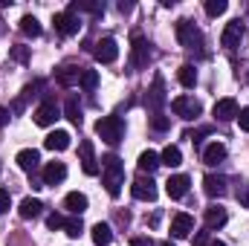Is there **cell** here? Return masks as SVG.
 I'll return each mask as SVG.
<instances>
[{
	"instance_id": "42",
	"label": "cell",
	"mask_w": 249,
	"mask_h": 246,
	"mask_svg": "<svg viewBox=\"0 0 249 246\" xmlns=\"http://www.w3.org/2000/svg\"><path fill=\"white\" fill-rule=\"evenodd\" d=\"M6 124H9V110L0 107V127H6Z\"/></svg>"
},
{
	"instance_id": "33",
	"label": "cell",
	"mask_w": 249,
	"mask_h": 246,
	"mask_svg": "<svg viewBox=\"0 0 249 246\" xmlns=\"http://www.w3.org/2000/svg\"><path fill=\"white\" fill-rule=\"evenodd\" d=\"M64 232H67L70 238H78V235L84 232V223H81V217H72V220H64Z\"/></svg>"
},
{
	"instance_id": "10",
	"label": "cell",
	"mask_w": 249,
	"mask_h": 246,
	"mask_svg": "<svg viewBox=\"0 0 249 246\" xmlns=\"http://www.w3.org/2000/svg\"><path fill=\"white\" fill-rule=\"evenodd\" d=\"M61 116V110H58V105L53 102V99H47V102H41V107L35 110V124H41V127H50V124H55V119Z\"/></svg>"
},
{
	"instance_id": "45",
	"label": "cell",
	"mask_w": 249,
	"mask_h": 246,
	"mask_svg": "<svg viewBox=\"0 0 249 246\" xmlns=\"http://www.w3.org/2000/svg\"><path fill=\"white\" fill-rule=\"evenodd\" d=\"M247 81H249V70H247Z\"/></svg>"
},
{
	"instance_id": "27",
	"label": "cell",
	"mask_w": 249,
	"mask_h": 246,
	"mask_svg": "<svg viewBox=\"0 0 249 246\" xmlns=\"http://www.w3.org/2000/svg\"><path fill=\"white\" fill-rule=\"evenodd\" d=\"M160 165H168V168L183 165V154H180V148H177V145H168V148L162 151V157H160Z\"/></svg>"
},
{
	"instance_id": "32",
	"label": "cell",
	"mask_w": 249,
	"mask_h": 246,
	"mask_svg": "<svg viewBox=\"0 0 249 246\" xmlns=\"http://www.w3.org/2000/svg\"><path fill=\"white\" fill-rule=\"evenodd\" d=\"M226 9H229L226 0H206V15H209V18H217V15H223Z\"/></svg>"
},
{
	"instance_id": "16",
	"label": "cell",
	"mask_w": 249,
	"mask_h": 246,
	"mask_svg": "<svg viewBox=\"0 0 249 246\" xmlns=\"http://www.w3.org/2000/svg\"><path fill=\"white\" fill-rule=\"evenodd\" d=\"M191 229H194V217L191 214H186V211L174 214V220H171V235L174 238H188Z\"/></svg>"
},
{
	"instance_id": "6",
	"label": "cell",
	"mask_w": 249,
	"mask_h": 246,
	"mask_svg": "<svg viewBox=\"0 0 249 246\" xmlns=\"http://www.w3.org/2000/svg\"><path fill=\"white\" fill-rule=\"evenodd\" d=\"M151 58V44L139 35V32H133V47H130V67L133 70H139V67H145Z\"/></svg>"
},
{
	"instance_id": "4",
	"label": "cell",
	"mask_w": 249,
	"mask_h": 246,
	"mask_svg": "<svg viewBox=\"0 0 249 246\" xmlns=\"http://www.w3.org/2000/svg\"><path fill=\"white\" fill-rule=\"evenodd\" d=\"M171 110L180 116V119H197L200 113H203V105L197 102V99H191V96H177L174 102H171Z\"/></svg>"
},
{
	"instance_id": "20",
	"label": "cell",
	"mask_w": 249,
	"mask_h": 246,
	"mask_svg": "<svg viewBox=\"0 0 249 246\" xmlns=\"http://www.w3.org/2000/svg\"><path fill=\"white\" fill-rule=\"evenodd\" d=\"M70 139H72V136H70L67 130H53V133L44 139V148H47V151H67V148H70Z\"/></svg>"
},
{
	"instance_id": "34",
	"label": "cell",
	"mask_w": 249,
	"mask_h": 246,
	"mask_svg": "<svg viewBox=\"0 0 249 246\" xmlns=\"http://www.w3.org/2000/svg\"><path fill=\"white\" fill-rule=\"evenodd\" d=\"M151 127L162 133V130H168V127H171V122H168V116H162V113H154V116H151Z\"/></svg>"
},
{
	"instance_id": "1",
	"label": "cell",
	"mask_w": 249,
	"mask_h": 246,
	"mask_svg": "<svg viewBox=\"0 0 249 246\" xmlns=\"http://www.w3.org/2000/svg\"><path fill=\"white\" fill-rule=\"evenodd\" d=\"M102 180H105V188H107V194H110V197H119V194H122L124 162L116 157V154H110V157H105V159H102Z\"/></svg>"
},
{
	"instance_id": "5",
	"label": "cell",
	"mask_w": 249,
	"mask_h": 246,
	"mask_svg": "<svg viewBox=\"0 0 249 246\" xmlns=\"http://www.w3.org/2000/svg\"><path fill=\"white\" fill-rule=\"evenodd\" d=\"M53 23H55V32L64 35V38H70V35H78V29H81V20L75 18V12H58L55 18H53Z\"/></svg>"
},
{
	"instance_id": "31",
	"label": "cell",
	"mask_w": 249,
	"mask_h": 246,
	"mask_svg": "<svg viewBox=\"0 0 249 246\" xmlns=\"http://www.w3.org/2000/svg\"><path fill=\"white\" fill-rule=\"evenodd\" d=\"M78 84H81V90L93 93V90H96V84H99V72H96V70H84V72H81V81H78Z\"/></svg>"
},
{
	"instance_id": "44",
	"label": "cell",
	"mask_w": 249,
	"mask_h": 246,
	"mask_svg": "<svg viewBox=\"0 0 249 246\" xmlns=\"http://www.w3.org/2000/svg\"><path fill=\"white\" fill-rule=\"evenodd\" d=\"M157 246H174V244L171 241H162V244H157Z\"/></svg>"
},
{
	"instance_id": "38",
	"label": "cell",
	"mask_w": 249,
	"mask_h": 246,
	"mask_svg": "<svg viewBox=\"0 0 249 246\" xmlns=\"http://www.w3.org/2000/svg\"><path fill=\"white\" fill-rule=\"evenodd\" d=\"M238 124H241V130H247L249 133V107L238 110Z\"/></svg>"
},
{
	"instance_id": "30",
	"label": "cell",
	"mask_w": 249,
	"mask_h": 246,
	"mask_svg": "<svg viewBox=\"0 0 249 246\" xmlns=\"http://www.w3.org/2000/svg\"><path fill=\"white\" fill-rule=\"evenodd\" d=\"M177 78H180V84H183V87H188V90H191V87L197 84V70H194L191 64H183V67L177 70Z\"/></svg>"
},
{
	"instance_id": "3",
	"label": "cell",
	"mask_w": 249,
	"mask_h": 246,
	"mask_svg": "<svg viewBox=\"0 0 249 246\" xmlns=\"http://www.w3.org/2000/svg\"><path fill=\"white\" fill-rule=\"evenodd\" d=\"M96 133L107 142V145H119L124 136V122L119 116H102L99 122H96Z\"/></svg>"
},
{
	"instance_id": "7",
	"label": "cell",
	"mask_w": 249,
	"mask_h": 246,
	"mask_svg": "<svg viewBox=\"0 0 249 246\" xmlns=\"http://www.w3.org/2000/svg\"><path fill=\"white\" fill-rule=\"evenodd\" d=\"M145 105L151 107V116H154V113H162V105H165V84H162V75H154V87L148 90Z\"/></svg>"
},
{
	"instance_id": "28",
	"label": "cell",
	"mask_w": 249,
	"mask_h": 246,
	"mask_svg": "<svg viewBox=\"0 0 249 246\" xmlns=\"http://www.w3.org/2000/svg\"><path fill=\"white\" fill-rule=\"evenodd\" d=\"M64 116H67L72 124H81L84 116H81V105H78V99H75V96H70V99L64 102Z\"/></svg>"
},
{
	"instance_id": "41",
	"label": "cell",
	"mask_w": 249,
	"mask_h": 246,
	"mask_svg": "<svg viewBox=\"0 0 249 246\" xmlns=\"http://www.w3.org/2000/svg\"><path fill=\"white\" fill-rule=\"evenodd\" d=\"M130 246H154V244H151V238H133Z\"/></svg>"
},
{
	"instance_id": "17",
	"label": "cell",
	"mask_w": 249,
	"mask_h": 246,
	"mask_svg": "<svg viewBox=\"0 0 249 246\" xmlns=\"http://www.w3.org/2000/svg\"><path fill=\"white\" fill-rule=\"evenodd\" d=\"M67 177V165L64 162H47L44 165V185H58Z\"/></svg>"
},
{
	"instance_id": "15",
	"label": "cell",
	"mask_w": 249,
	"mask_h": 246,
	"mask_svg": "<svg viewBox=\"0 0 249 246\" xmlns=\"http://www.w3.org/2000/svg\"><path fill=\"white\" fill-rule=\"evenodd\" d=\"M81 72H84V67L64 64V67H58L55 78H58V84H61V87H72V84H78V81H81Z\"/></svg>"
},
{
	"instance_id": "37",
	"label": "cell",
	"mask_w": 249,
	"mask_h": 246,
	"mask_svg": "<svg viewBox=\"0 0 249 246\" xmlns=\"http://www.w3.org/2000/svg\"><path fill=\"white\" fill-rule=\"evenodd\" d=\"M47 226H50V229H64V217L58 211H53V214L47 217Z\"/></svg>"
},
{
	"instance_id": "18",
	"label": "cell",
	"mask_w": 249,
	"mask_h": 246,
	"mask_svg": "<svg viewBox=\"0 0 249 246\" xmlns=\"http://www.w3.org/2000/svg\"><path fill=\"white\" fill-rule=\"evenodd\" d=\"M38 162H41V154H38L35 148H26V151L18 154V165H20V171H26V174H35Z\"/></svg>"
},
{
	"instance_id": "39",
	"label": "cell",
	"mask_w": 249,
	"mask_h": 246,
	"mask_svg": "<svg viewBox=\"0 0 249 246\" xmlns=\"http://www.w3.org/2000/svg\"><path fill=\"white\" fill-rule=\"evenodd\" d=\"M235 197H238V203H244V206L249 209V188H247L244 183L238 185V194H235Z\"/></svg>"
},
{
	"instance_id": "40",
	"label": "cell",
	"mask_w": 249,
	"mask_h": 246,
	"mask_svg": "<svg viewBox=\"0 0 249 246\" xmlns=\"http://www.w3.org/2000/svg\"><path fill=\"white\" fill-rule=\"evenodd\" d=\"M191 244H194V246H209V244H212V241H209V232H197Z\"/></svg>"
},
{
	"instance_id": "11",
	"label": "cell",
	"mask_w": 249,
	"mask_h": 246,
	"mask_svg": "<svg viewBox=\"0 0 249 246\" xmlns=\"http://www.w3.org/2000/svg\"><path fill=\"white\" fill-rule=\"evenodd\" d=\"M130 194H133L136 200H145V203H154V200H157V183H154L151 177H148V180H145V177H139L136 183L130 185Z\"/></svg>"
},
{
	"instance_id": "21",
	"label": "cell",
	"mask_w": 249,
	"mask_h": 246,
	"mask_svg": "<svg viewBox=\"0 0 249 246\" xmlns=\"http://www.w3.org/2000/svg\"><path fill=\"white\" fill-rule=\"evenodd\" d=\"M203 188H206L209 197H223V194H226V177H220V174H206Z\"/></svg>"
},
{
	"instance_id": "2",
	"label": "cell",
	"mask_w": 249,
	"mask_h": 246,
	"mask_svg": "<svg viewBox=\"0 0 249 246\" xmlns=\"http://www.w3.org/2000/svg\"><path fill=\"white\" fill-rule=\"evenodd\" d=\"M177 41L186 47L188 53H194L197 58H200V55H206V50H203V47H206L203 32H200L191 20H186V18H183V20H177Z\"/></svg>"
},
{
	"instance_id": "8",
	"label": "cell",
	"mask_w": 249,
	"mask_h": 246,
	"mask_svg": "<svg viewBox=\"0 0 249 246\" xmlns=\"http://www.w3.org/2000/svg\"><path fill=\"white\" fill-rule=\"evenodd\" d=\"M93 55H96L99 64H113L119 58V44H116L113 38H102V41L93 47Z\"/></svg>"
},
{
	"instance_id": "23",
	"label": "cell",
	"mask_w": 249,
	"mask_h": 246,
	"mask_svg": "<svg viewBox=\"0 0 249 246\" xmlns=\"http://www.w3.org/2000/svg\"><path fill=\"white\" fill-rule=\"evenodd\" d=\"M226 220H229L226 209H220V206L206 209V229H220V226H226Z\"/></svg>"
},
{
	"instance_id": "36",
	"label": "cell",
	"mask_w": 249,
	"mask_h": 246,
	"mask_svg": "<svg viewBox=\"0 0 249 246\" xmlns=\"http://www.w3.org/2000/svg\"><path fill=\"white\" fill-rule=\"evenodd\" d=\"M12 58L20 61V64H26L29 61V50H26V47H15V50H12Z\"/></svg>"
},
{
	"instance_id": "35",
	"label": "cell",
	"mask_w": 249,
	"mask_h": 246,
	"mask_svg": "<svg viewBox=\"0 0 249 246\" xmlns=\"http://www.w3.org/2000/svg\"><path fill=\"white\" fill-rule=\"evenodd\" d=\"M9 206H12V194H9L6 188H0V214H6Z\"/></svg>"
},
{
	"instance_id": "13",
	"label": "cell",
	"mask_w": 249,
	"mask_h": 246,
	"mask_svg": "<svg viewBox=\"0 0 249 246\" xmlns=\"http://www.w3.org/2000/svg\"><path fill=\"white\" fill-rule=\"evenodd\" d=\"M212 113H214V119H217V122H229V119H238V102H235V99H217Z\"/></svg>"
},
{
	"instance_id": "26",
	"label": "cell",
	"mask_w": 249,
	"mask_h": 246,
	"mask_svg": "<svg viewBox=\"0 0 249 246\" xmlns=\"http://www.w3.org/2000/svg\"><path fill=\"white\" fill-rule=\"evenodd\" d=\"M90 235H93V244L96 246H107L110 241H113V229H110L107 223H96Z\"/></svg>"
},
{
	"instance_id": "29",
	"label": "cell",
	"mask_w": 249,
	"mask_h": 246,
	"mask_svg": "<svg viewBox=\"0 0 249 246\" xmlns=\"http://www.w3.org/2000/svg\"><path fill=\"white\" fill-rule=\"evenodd\" d=\"M20 32H23L26 38H38V35H41L38 18H35V15H23V18H20Z\"/></svg>"
},
{
	"instance_id": "9",
	"label": "cell",
	"mask_w": 249,
	"mask_h": 246,
	"mask_svg": "<svg viewBox=\"0 0 249 246\" xmlns=\"http://www.w3.org/2000/svg\"><path fill=\"white\" fill-rule=\"evenodd\" d=\"M78 157H81L84 174H87V177H96V174H99V162H96V154H93V142H90V139H84V142L78 145Z\"/></svg>"
},
{
	"instance_id": "43",
	"label": "cell",
	"mask_w": 249,
	"mask_h": 246,
	"mask_svg": "<svg viewBox=\"0 0 249 246\" xmlns=\"http://www.w3.org/2000/svg\"><path fill=\"white\" fill-rule=\"evenodd\" d=\"M209 246H226V244H223V241H212Z\"/></svg>"
},
{
	"instance_id": "19",
	"label": "cell",
	"mask_w": 249,
	"mask_h": 246,
	"mask_svg": "<svg viewBox=\"0 0 249 246\" xmlns=\"http://www.w3.org/2000/svg\"><path fill=\"white\" fill-rule=\"evenodd\" d=\"M87 206H90V200H87L81 191H70V194L64 197V209H67V211H72V214L87 211Z\"/></svg>"
},
{
	"instance_id": "14",
	"label": "cell",
	"mask_w": 249,
	"mask_h": 246,
	"mask_svg": "<svg viewBox=\"0 0 249 246\" xmlns=\"http://www.w3.org/2000/svg\"><path fill=\"white\" fill-rule=\"evenodd\" d=\"M188 185H191V180H188L186 174H171L168 183H165V191H168L171 200H180V197L188 194Z\"/></svg>"
},
{
	"instance_id": "22",
	"label": "cell",
	"mask_w": 249,
	"mask_h": 246,
	"mask_svg": "<svg viewBox=\"0 0 249 246\" xmlns=\"http://www.w3.org/2000/svg\"><path fill=\"white\" fill-rule=\"evenodd\" d=\"M226 159V145L223 142H212L206 151H203V162L206 165H220Z\"/></svg>"
},
{
	"instance_id": "25",
	"label": "cell",
	"mask_w": 249,
	"mask_h": 246,
	"mask_svg": "<svg viewBox=\"0 0 249 246\" xmlns=\"http://www.w3.org/2000/svg\"><path fill=\"white\" fill-rule=\"evenodd\" d=\"M18 211H20V217H23V220L38 217V214L44 211V203H41V200H35V197H26V200L20 203V209H18Z\"/></svg>"
},
{
	"instance_id": "24",
	"label": "cell",
	"mask_w": 249,
	"mask_h": 246,
	"mask_svg": "<svg viewBox=\"0 0 249 246\" xmlns=\"http://www.w3.org/2000/svg\"><path fill=\"white\" fill-rule=\"evenodd\" d=\"M136 165H139V171H142V174H145V171H148V174H154V171L160 168V154H157V151H142Z\"/></svg>"
},
{
	"instance_id": "12",
	"label": "cell",
	"mask_w": 249,
	"mask_h": 246,
	"mask_svg": "<svg viewBox=\"0 0 249 246\" xmlns=\"http://www.w3.org/2000/svg\"><path fill=\"white\" fill-rule=\"evenodd\" d=\"M241 38H244V23H241V20H232V23H226L223 35H220V44H223L226 50H235V47L241 44Z\"/></svg>"
}]
</instances>
